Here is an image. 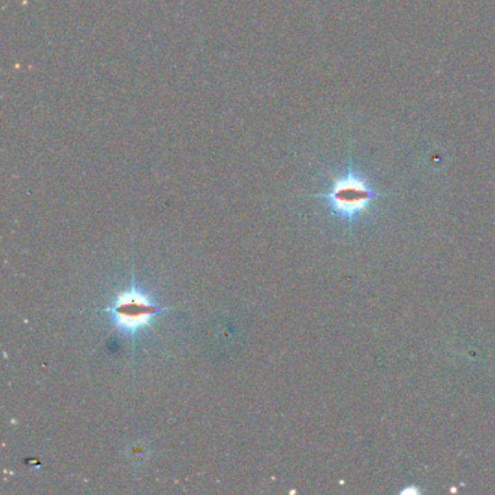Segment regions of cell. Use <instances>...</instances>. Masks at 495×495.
Here are the masks:
<instances>
[{
	"mask_svg": "<svg viewBox=\"0 0 495 495\" xmlns=\"http://www.w3.org/2000/svg\"><path fill=\"white\" fill-rule=\"evenodd\" d=\"M165 311H167V308L162 307L147 292H144L136 285L134 276L131 279V285L116 294L112 302L105 308L113 328L125 334L133 343L138 337V334L150 328L154 319Z\"/></svg>",
	"mask_w": 495,
	"mask_h": 495,
	"instance_id": "obj_1",
	"label": "cell"
},
{
	"mask_svg": "<svg viewBox=\"0 0 495 495\" xmlns=\"http://www.w3.org/2000/svg\"><path fill=\"white\" fill-rule=\"evenodd\" d=\"M318 196L326 199L334 215L353 224L360 215L369 211L373 199L381 195L362 174L351 167L342 176L334 179L327 191Z\"/></svg>",
	"mask_w": 495,
	"mask_h": 495,
	"instance_id": "obj_2",
	"label": "cell"
}]
</instances>
